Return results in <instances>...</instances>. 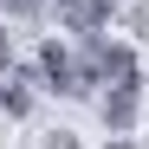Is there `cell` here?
<instances>
[{
    "label": "cell",
    "mask_w": 149,
    "mask_h": 149,
    "mask_svg": "<svg viewBox=\"0 0 149 149\" xmlns=\"http://www.w3.org/2000/svg\"><path fill=\"white\" fill-rule=\"evenodd\" d=\"M33 78H39L45 97H91L84 65H78V45H71V39H39V52H33Z\"/></svg>",
    "instance_id": "cell-1"
},
{
    "label": "cell",
    "mask_w": 149,
    "mask_h": 149,
    "mask_svg": "<svg viewBox=\"0 0 149 149\" xmlns=\"http://www.w3.org/2000/svg\"><path fill=\"white\" fill-rule=\"evenodd\" d=\"M143 104H149V84L130 78V84H104L97 91V123H104V136H130L143 123Z\"/></svg>",
    "instance_id": "cell-2"
},
{
    "label": "cell",
    "mask_w": 149,
    "mask_h": 149,
    "mask_svg": "<svg viewBox=\"0 0 149 149\" xmlns=\"http://www.w3.org/2000/svg\"><path fill=\"white\" fill-rule=\"evenodd\" d=\"M39 78H33V65H19V71H7V78H0V117L7 123H33L39 117Z\"/></svg>",
    "instance_id": "cell-3"
},
{
    "label": "cell",
    "mask_w": 149,
    "mask_h": 149,
    "mask_svg": "<svg viewBox=\"0 0 149 149\" xmlns=\"http://www.w3.org/2000/svg\"><path fill=\"white\" fill-rule=\"evenodd\" d=\"M0 19H13V26H39V19H58L52 0H0Z\"/></svg>",
    "instance_id": "cell-4"
},
{
    "label": "cell",
    "mask_w": 149,
    "mask_h": 149,
    "mask_svg": "<svg viewBox=\"0 0 149 149\" xmlns=\"http://www.w3.org/2000/svg\"><path fill=\"white\" fill-rule=\"evenodd\" d=\"M26 58H19V39H13V19H0V78L7 71H19Z\"/></svg>",
    "instance_id": "cell-5"
},
{
    "label": "cell",
    "mask_w": 149,
    "mask_h": 149,
    "mask_svg": "<svg viewBox=\"0 0 149 149\" xmlns=\"http://www.w3.org/2000/svg\"><path fill=\"white\" fill-rule=\"evenodd\" d=\"M123 26H130V39H149V0H136V7H123Z\"/></svg>",
    "instance_id": "cell-6"
},
{
    "label": "cell",
    "mask_w": 149,
    "mask_h": 149,
    "mask_svg": "<svg viewBox=\"0 0 149 149\" xmlns=\"http://www.w3.org/2000/svg\"><path fill=\"white\" fill-rule=\"evenodd\" d=\"M39 149H78V136L58 123V130H45V136H39Z\"/></svg>",
    "instance_id": "cell-7"
},
{
    "label": "cell",
    "mask_w": 149,
    "mask_h": 149,
    "mask_svg": "<svg viewBox=\"0 0 149 149\" xmlns=\"http://www.w3.org/2000/svg\"><path fill=\"white\" fill-rule=\"evenodd\" d=\"M104 149H143V136H104Z\"/></svg>",
    "instance_id": "cell-8"
},
{
    "label": "cell",
    "mask_w": 149,
    "mask_h": 149,
    "mask_svg": "<svg viewBox=\"0 0 149 149\" xmlns=\"http://www.w3.org/2000/svg\"><path fill=\"white\" fill-rule=\"evenodd\" d=\"M143 149H149V130H143Z\"/></svg>",
    "instance_id": "cell-9"
}]
</instances>
